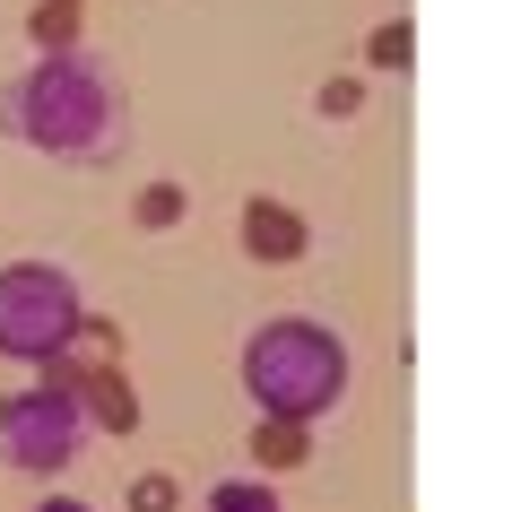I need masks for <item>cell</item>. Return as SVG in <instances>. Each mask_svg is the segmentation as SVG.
<instances>
[{
    "label": "cell",
    "mask_w": 512,
    "mask_h": 512,
    "mask_svg": "<svg viewBox=\"0 0 512 512\" xmlns=\"http://www.w3.org/2000/svg\"><path fill=\"white\" fill-rule=\"evenodd\" d=\"M408 61H417V27H408V18L365 27V70H408Z\"/></svg>",
    "instance_id": "cell-10"
},
{
    "label": "cell",
    "mask_w": 512,
    "mask_h": 512,
    "mask_svg": "<svg viewBox=\"0 0 512 512\" xmlns=\"http://www.w3.org/2000/svg\"><path fill=\"white\" fill-rule=\"evenodd\" d=\"M235 243L252 261H304V252H313V217H304L296 200H278V191H252L243 217H235Z\"/></svg>",
    "instance_id": "cell-5"
},
{
    "label": "cell",
    "mask_w": 512,
    "mask_h": 512,
    "mask_svg": "<svg viewBox=\"0 0 512 512\" xmlns=\"http://www.w3.org/2000/svg\"><path fill=\"white\" fill-rule=\"evenodd\" d=\"M27 512H96V504H79V495H35Z\"/></svg>",
    "instance_id": "cell-14"
},
{
    "label": "cell",
    "mask_w": 512,
    "mask_h": 512,
    "mask_svg": "<svg viewBox=\"0 0 512 512\" xmlns=\"http://www.w3.org/2000/svg\"><path fill=\"white\" fill-rule=\"evenodd\" d=\"M0 139L53 165H113L131 148V87L96 44H53L0 79Z\"/></svg>",
    "instance_id": "cell-1"
},
{
    "label": "cell",
    "mask_w": 512,
    "mask_h": 512,
    "mask_svg": "<svg viewBox=\"0 0 512 512\" xmlns=\"http://www.w3.org/2000/svg\"><path fill=\"white\" fill-rule=\"evenodd\" d=\"M79 313H87V296L70 278V261H44V252L0 261V356L9 365H53L61 339L79 330Z\"/></svg>",
    "instance_id": "cell-3"
},
{
    "label": "cell",
    "mask_w": 512,
    "mask_h": 512,
    "mask_svg": "<svg viewBox=\"0 0 512 512\" xmlns=\"http://www.w3.org/2000/svg\"><path fill=\"white\" fill-rule=\"evenodd\" d=\"M61 391L79 400L87 434H139V391H131V374H122V365H87V374H70Z\"/></svg>",
    "instance_id": "cell-6"
},
{
    "label": "cell",
    "mask_w": 512,
    "mask_h": 512,
    "mask_svg": "<svg viewBox=\"0 0 512 512\" xmlns=\"http://www.w3.org/2000/svg\"><path fill=\"white\" fill-rule=\"evenodd\" d=\"M131 217H139V226H148V235H174V226H183V217H191V191L174 183V174H157V183H139Z\"/></svg>",
    "instance_id": "cell-9"
},
{
    "label": "cell",
    "mask_w": 512,
    "mask_h": 512,
    "mask_svg": "<svg viewBox=\"0 0 512 512\" xmlns=\"http://www.w3.org/2000/svg\"><path fill=\"white\" fill-rule=\"evenodd\" d=\"M131 512H183V478H174V469H139L131 478Z\"/></svg>",
    "instance_id": "cell-12"
},
{
    "label": "cell",
    "mask_w": 512,
    "mask_h": 512,
    "mask_svg": "<svg viewBox=\"0 0 512 512\" xmlns=\"http://www.w3.org/2000/svg\"><path fill=\"white\" fill-rule=\"evenodd\" d=\"M27 35H35V53H53V44H87V35H79V0H35Z\"/></svg>",
    "instance_id": "cell-11"
},
{
    "label": "cell",
    "mask_w": 512,
    "mask_h": 512,
    "mask_svg": "<svg viewBox=\"0 0 512 512\" xmlns=\"http://www.w3.org/2000/svg\"><path fill=\"white\" fill-rule=\"evenodd\" d=\"M87 452V417L79 400L61 391V382H18V391H0V469H18V478H61L70 460Z\"/></svg>",
    "instance_id": "cell-4"
},
{
    "label": "cell",
    "mask_w": 512,
    "mask_h": 512,
    "mask_svg": "<svg viewBox=\"0 0 512 512\" xmlns=\"http://www.w3.org/2000/svg\"><path fill=\"white\" fill-rule=\"evenodd\" d=\"M200 512H287V495H278L261 469H243V478H209Z\"/></svg>",
    "instance_id": "cell-8"
},
{
    "label": "cell",
    "mask_w": 512,
    "mask_h": 512,
    "mask_svg": "<svg viewBox=\"0 0 512 512\" xmlns=\"http://www.w3.org/2000/svg\"><path fill=\"white\" fill-rule=\"evenodd\" d=\"M304 460H313V426H296V417H261V426H252V469H261V478H287Z\"/></svg>",
    "instance_id": "cell-7"
},
{
    "label": "cell",
    "mask_w": 512,
    "mask_h": 512,
    "mask_svg": "<svg viewBox=\"0 0 512 512\" xmlns=\"http://www.w3.org/2000/svg\"><path fill=\"white\" fill-rule=\"evenodd\" d=\"M356 105H365V79H356V70H339V79L313 87V113H322V122H348Z\"/></svg>",
    "instance_id": "cell-13"
},
{
    "label": "cell",
    "mask_w": 512,
    "mask_h": 512,
    "mask_svg": "<svg viewBox=\"0 0 512 512\" xmlns=\"http://www.w3.org/2000/svg\"><path fill=\"white\" fill-rule=\"evenodd\" d=\"M235 374H243V391H252V408H261V417L322 426L330 408L348 400L356 356H348V339H339L330 322H313V313H270V322L243 330Z\"/></svg>",
    "instance_id": "cell-2"
}]
</instances>
